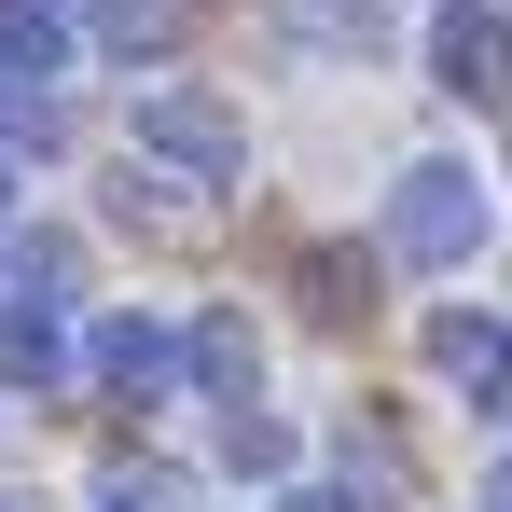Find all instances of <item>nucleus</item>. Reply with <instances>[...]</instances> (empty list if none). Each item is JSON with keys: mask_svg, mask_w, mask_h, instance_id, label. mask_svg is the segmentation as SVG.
Listing matches in <instances>:
<instances>
[{"mask_svg": "<svg viewBox=\"0 0 512 512\" xmlns=\"http://www.w3.org/2000/svg\"><path fill=\"white\" fill-rule=\"evenodd\" d=\"M0 236H14V139H0Z\"/></svg>", "mask_w": 512, "mask_h": 512, "instance_id": "obj_16", "label": "nucleus"}, {"mask_svg": "<svg viewBox=\"0 0 512 512\" xmlns=\"http://www.w3.org/2000/svg\"><path fill=\"white\" fill-rule=\"evenodd\" d=\"M70 42L111 56V70H153V56L180 42V14H167V0H70Z\"/></svg>", "mask_w": 512, "mask_h": 512, "instance_id": "obj_7", "label": "nucleus"}, {"mask_svg": "<svg viewBox=\"0 0 512 512\" xmlns=\"http://www.w3.org/2000/svg\"><path fill=\"white\" fill-rule=\"evenodd\" d=\"M180 388H194V402H263V333L236 319V305L180 319Z\"/></svg>", "mask_w": 512, "mask_h": 512, "instance_id": "obj_6", "label": "nucleus"}, {"mask_svg": "<svg viewBox=\"0 0 512 512\" xmlns=\"http://www.w3.org/2000/svg\"><path fill=\"white\" fill-rule=\"evenodd\" d=\"M0 512H14V499H0Z\"/></svg>", "mask_w": 512, "mask_h": 512, "instance_id": "obj_17", "label": "nucleus"}, {"mask_svg": "<svg viewBox=\"0 0 512 512\" xmlns=\"http://www.w3.org/2000/svg\"><path fill=\"white\" fill-rule=\"evenodd\" d=\"M277 512H360V485H305V471H291V485H277Z\"/></svg>", "mask_w": 512, "mask_h": 512, "instance_id": "obj_15", "label": "nucleus"}, {"mask_svg": "<svg viewBox=\"0 0 512 512\" xmlns=\"http://www.w3.org/2000/svg\"><path fill=\"white\" fill-rule=\"evenodd\" d=\"M97 512H194V485H180L167 457H111L97 471Z\"/></svg>", "mask_w": 512, "mask_h": 512, "instance_id": "obj_12", "label": "nucleus"}, {"mask_svg": "<svg viewBox=\"0 0 512 512\" xmlns=\"http://www.w3.org/2000/svg\"><path fill=\"white\" fill-rule=\"evenodd\" d=\"M0 388H70V319L56 305H0Z\"/></svg>", "mask_w": 512, "mask_h": 512, "instance_id": "obj_8", "label": "nucleus"}, {"mask_svg": "<svg viewBox=\"0 0 512 512\" xmlns=\"http://www.w3.org/2000/svg\"><path fill=\"white\" fill-rule=\"evenodd\" d=\"M139 167L194 180V194L250 180V125H236V97H208V84H153V97H139Z\"/></svg>", "mask_w": 512, "mask_h": 512, "instance_id": "obj_2", "label": "nucleus"}, {"mask_svg": "<svg viewBox=\"0 0 512 512\" xmlns=\"http://www.w3.org/2000/svg\"><path fill=\"white\" fill-rule=\"evenodd\" d=\"M471 250H485V180L457 167V153H416V167L388 180V263H416V277H457Z\"/></svg>", "mask_w": 512, "mask_h": 512, "instance_id": "obj_1", "label": "nucleus"}, {"mask_svg": "<svg viewBox=\"0 0 512 512\" xmlns=\"http://www.w3.org/2000/svg\"><path fill=\"white\" fill-rule=\"evenodd\" d=\"M429 84L499 111V97H512V14H485V0H443V14H429Z\"/></svg>", "mask_w": 512, "mask_h": 512, "instance_id": "obj_5", "label": "nucleus"}, {"mask_svg": "<svg viewBox=\"0 0 512 512\" xmlns=\"http://www.w3.org/2000/svg\"><path fill=\"white\" fill-rule=\"evenodd\" d=\"M222 471H236V485H291V471H305L291 416H263V402H222Z\"/></svg>", "mask_w": 512, "mask_h": 512, "instance_id": "obj_9", "label": "nucleus"}, {"mask_svg": "<svg viewBox=\"0 0 512 512\" xmlns=\"http://www.w3.org/2000/svg\"><path fill=\"white\" fill-rule=\"evenodd\" d=\"M277 28H291L305 56H374V42H388V0H277Z\"/></svg>", "mask_w": 512, "mask_h": 512, "instance_id": "obj_10", "label": "nucleus"}, {"mask_svg": "<svg viewBox=\"0 0 512 512\" xmlns=\"http://www.w3.org/2000/svg\"><path fill=\"white\" fill-rule=\"evenodd\" d=\"M70 374L111 388V402H180V319H139V305H111L70 333Z\"/></svg>", "mask_w": 512, "mask_h": 512, "instance_id": "obj_3", "label": "nucleus"}, {"mask_svg": "<svg viewBox=\"0 0 512 512\" xmlns=\"http://www.w3.org/2000/svg\"><path fill=\"white\" fill-rule=\"evenodd\" d=\"M416 360L443 374V388H457V402H485V416L512 402V319H499V305H429Z\"/></svg>", "mask_w": 512, "mask_h": 512, "instance_id": "obj_4", "label": "nucleus"}, {"mask_svg": "<svg viewBox=\"0 0 512 512\" xmlns=\"http://www.w3.org/2000/svg\"><path fill=\"white\" fill-rule=\"evenodd\" d=\"M111 208L153 222V236H194V222H208V194H167V167H125V180H111Z\"/></svg>", "mask_w": 512, "mask_h": 512, "instance_id": "obj_13", "label": "nucleus"}, {"mask_svg": "<svg viewBox=\"0 0 512 512\" xmlns=\"http://www.w3.org/2000/svg\"><path fill=\"white\" fill-rule=\"evenodd\" d=\"M360 277H374V263H360V250H319V263H305V291H319V319H360V305H374Z\"/></svg>", "mask_w": 512, "mask_h": 512, "instance_id": "obj_14", "label": "nucleus"}, {"mask_svg": "<svg viewBox=\"0 0 512 512\" xmlns=\"http://www.w3.org/2000/svg\"><path fill=\"white\" fill-rule=\"evenodd\" d=\"M70 277H84V236H56V222L14 236V305H56V319H70Z\"/></svg>", "mask_w": 512, "mask_h": 512, "instance_id": "obj_11", "label": "nucleus"}]
</instances>
